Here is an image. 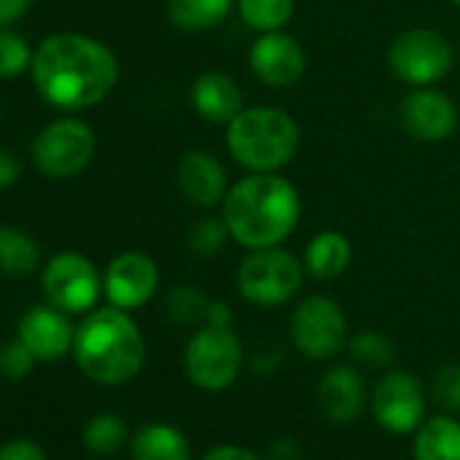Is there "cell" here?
<instances>
[{
    "label": "cell",
    "mask_w": 460,
    "mask_h": 460,
    "mask_svg": "<svg viewBox=\"0 0 460 460\" xmlns=\"http://www.w3.org/2000/svg\"><path fill=\"white\" fill-rule=\"evenodd\" d=\"M39 244L20 227L0 225V274L28 277L39 266Z\"/></svg>",
    "instance_id": "603a6c76"
},
{
    "label": "cell",
    "mask_w": 460,
    "mask_h": 460,
    "mask_svg": "<svg viewBox=\"0 0 460 460\" xmlns=\"http://www.w3.org/2000/svg\"><path fill=\"white\" fill-rule=\"evenodd\" d=\"M230 236V230L225 225V219H217V217H206V219H198L190 230L187 236V244L195 255H203V258H211L217 255L225 242Z\"/></svg>",
    "instance_id": "83f0119b"
},
{
    "label": "cell",
    "mask_w": 460,
    "mask_h": 460,
    "mask_svg": "<svg viewBox=\"0 0 460 460\" xmlns=\"http://www.w3.org/2000/svg\"><path fill=\"white\" fill-rule=\"evenodd\" d=\"M98 141L87 122L76 117L49 122L33 141L31 155L36 168L49 179H71L95 157Z\"/></svg>",
    "instance_id": "ba28073f"
},
{
    "label": "cell",
    "mask_w": 460,
    "mask_h": 460,
    "mask_svg": "<svg viewBox=\"0 0 460 460\" xmlns=\"http://www.w3.org/2000/svg\"><path fill=\"white\" fill-rule=\"evenodd\" d=\"M250 68L269 87H290L298 84L306 74V52L293 36L282 31L261 33L250 49Z\"/></svg>",
    "instance_id": "4fadbf2b"
},
{
    "label": "cell",
    "mask_w": 460,
    "mask_h": 460,
    "mask_svg": "<svg viewBox=\"0 0 460 460\" xmlns=\"http://www.w3.org/2000/svg\"><path fill=\"white\" fill-rule=\"evenodd\" d=\"M0 460H47V455L31 438H12L0 447Z\"/></svg>",
    "instance_id": "1f68e13d"
},
{
    "label": "cell",
    "mask_w": 460,
    "mask_h": 460,
    "mask_svg": "<svg viewBox=\"0 0 460 460\" xmlns=\"http://www.w3.org/2000/svg\"><path fill=\"white\" fill-rule=\"evenodd\" d=\"M203 460H261V457L239 444H219V447H211L203 455Z\"/></svg>",
    "instance_id": "836d02e7"
},
{
    "label": "cell",
    "mask_w": 460,
    "mask_h": 460,
    "mask_svg": "<svg viewBox=\"0 0 460 460\" xmlns=\"http://www.w3.org/2000/svg\"><path fill=\"white\" fill-rule=\"evenodd\" d=\"M222 219L230 239L247 250L279 247L301 219V195L279 173H252L227 190Z\"/></svg>",
    "instance_id": "7a4b0ae2"
},
{
    "label": "cell",
    "mask_w": 460,
    "mask_h": 460,
    "mask_svg": "<svg viewBox=\"0 0 460 460\" xmlns=\"http://www.w3.org/2000/svg\"><path fill=\"white\" fill-rule=\"evenodd\" d=\"M430 395L447 414L460 411V363H444L430 379Z\"/></svg>",
    "instance_id": "f546056e"
},
{
    "label": "cell",
    "mask_w": 460,
    "mask_h": 460,
    "mask_svg": "<svg viewBox=\"0 0 460 460\" xmlns=\"http://www.w3.org/2000/svg\"><path fill=\"white\" fill-rule=\"evenodd\" d=\"M144 336L125 309H95L76 328L74 358L79 368L101 385H125L144 366Z\"/></svg>",
    "instance_id": "3957f363"
},
{
    "label": "cell",
    "mask_w": 460,
    "mask_h": 460,
    "mask_svg": "<svg viewBox=\"0 0 460 460\" xmlns=\"http://www.w3.org/2000/svg\"><path fill=\"white\" fill-rule=\"evenodd\" d=\"M236 0H165V14L173 28L184 33H203L217 28Z\"/></svg>",
    "instance_id": "7402d4cb"
},
{
    "label": "cell",
    "mask_w": 460,
    "mask_h": 460,
    "mask_svg": "<svg viewBox=\"0 0 460 460\" xmlns=\"http://www.w3.org/2000/svg\"><path fill=\"white\" fill-rule=\"evenodd\" d=\"M190 101L198 117L211 125H230L244 111V95L227 74L206 71L192 82Z\"/></svg>",
    "instance_id": "e0dca14e"
},
{
    "label": "cell",
    "mask_w": 460,
    "mask_h": 460,
    "mask_svg": "<svg viewBox=\"0 0 460 460\" xmlns=\"http://www.w3.org/2000/svg\"><path fill=\"white\" fill-rule=\"evenodd\" d=\"M455 63L452 44L428 28H411L393 39L387 49V66L393 76L411 87H430L441 82Z\"/></svg>",
    "instance_id": "52a82bcc"
},
{
    "label": "cell",
    "mask_w": 460,
    "mask_h": 460,
    "mask_svg": "<svg viewBox=\"0 0 460 460\" xmlns=\"http://www.w3.org/2000/svg\"><path fill=\"white\" fill-rule=\"evenodd\" d=\"M371 409L376 422L390 433H411L425 417V393L420 382L406 371L385 374L371 395Z\"/></svg>",
    "instance_id": "8fae6325"
},
{
    "label": "cell",
    "mask_w": 460,
    "mask_h": 460,
    "mask_svg": "<svg viewBox=\"0 0 460 460\" xmlns=\"http://www.w3.org/2000/svg\"><path fill=\"white\" fill-rule=\"evenodd\" d=\"M176 187L190 206L214 208L227 195V176L222 163L206 149H190L176 165Z\"/></svg>",
    "instance_id": "9a60e30c"
},
{
    "label": "cell",
    "mask_w": 460,
    "mask_h": 460,
    "mask_svg": "<svg viewBox=\"0 0 460 460\" xmlns=\"http://www.w3.org/2000/svg\"><path fill=\"white\" fill-rule=\"evenodd\" d=\"M31 66H33L31 44L20 33L0 28V79L22 76L25 71H31Z\"/></svg>",
    "instance_id": "4316f807"
},
{
    "label": "cell",
    "mask_w": 460,
    "mask_h": 460,
    "mask_svg": "<svg viewBox=\"0 0 460 460\" xmlns=\"http://www.w3.org/2000/svg\"><path fill=\"white\" fill-rule=\"evenodd\" d=\"M301 455H304V449L293 436H277L266 449L269 460H301Z\"/></svg>",
    "instance_id": "d6a6232c"
},
{
    "label": "cell",
    "mask_w": 460,
    "mask_h": 460,
    "mask_svg": "<svg viewBox=\"0 0 460 460\" xmlns=\"http://www.w3.org/2000/svg\"><path fill=\"white\" fill-rule=\"evenodd\" d=\"M225 141L227 152L247 171L277 173L296 157L301 146V128L277 106H252L227 125Z\"/></svg>",
    "instance_id": "277c9868"
},
{
    "label": "cell",
    "mask_w": 460,
    "mask_h": 460,
    "mask_svg": "<svg viewBox=\"0 0 460 460\" xmlns=\"http://www.w3.org/2000/svg\"><path fill=\"white\" fill-rule=\"evenodd\" d=\"M452 4H455V6H460V0H452Z\"/></svg>",
    "instance_id": "74e56055"
},
{
    "label": "cell",
    "mask_w": 460,
    "mask_h": 460,
    "mask_svg": "<svg viewBox=\"0 0 460 460\" xmlns=\"http://www.w3.org/2000/svg\"><path fill=\"white\" fill-rule=\"evenodd\" d=\"M242 341L234 328L203 325L184 349V371L200 390L217 393L236 382L242 371Z\"/></svg>",
    "instance_id": "8992f818"
},
{
    "label": "cell",
    "mask_w": 460,
    "mask_h": 460,
    "mask_svg": "<svg viewBox=\"0 0 460 460\" xmlns=\"http://www.w3.org/2000/svg\"><path fill=\"white\" fill-rule=\"evenodd\" d=\"M320 409L328 420L333 422H352L366 403V387L363 379L355 368L349 366H336L323 374L320 387H317Z\"/></svg>",
    "instance_id": "ac0fdd59"
},
{
    "label": "cell",
    "mask_w": 460,
    "mask_h": 460,
    "mask_svg": "<svg viewBox=\"0 0 460 460\" xmlns=\"http://www.w3.org/2000/svg\"><path fill=\"white\" fill-rule=\"evenodd\" d=\"M160 271L155 261L144 252H122L117 255L103 274V293L117 309H141L157 290Z\"/></svg>",
    "instance_id": "7c38bea8"
},
{
    "label": "cell",
    "mask_w": 460,
    "mask_h": 460,
    "mask_svg": "<svg viewBox=\"0 0 460 460\" xmlns=\"http://www.w3.org/2000/svg\"><path fill=\"white\" fill-rule=\"evenodd\" d=\"M349 349H352V355H355L360 363H366V366H371V368L387 366V363L393 360V355H395L393 341H390L387 336L376 333V331H363V333L352 336V339H349Z\"/></svg>",
    "instance_id": "f1b7e54d"
},
{
    "label": "cell",
    "mask_w": 460,
    "mask_h": 460,
    "mask_svg": "<svg viewBox=\"0 0 460 460\" xmlns=\"http://www.w3.org/2000/svg\"><path fill=\"white\" fill-rule=\"evenodd\" d=\"M290 336L301 355L312 360H325L344 349L347 317L333 298L312 296L296 306L290 320Z\"/></svg>",
    "instance_id": "9c48e42d"
},
{
    "label": "cell",
    "mask_w": 460,
    "mask_h": 460,
    "mask_svg": "<svg viewBox=\"0 0 460 460\" xmlns=\"http://www.w3.org/2000/svg\"><path fill=\"white\" fill-rule=\"evenodd\" d=\"M244 25L258 33L282 31L296 9V0H236Z\"/></svg>",
    "instance_id": "cb8c5ba5"
},
{
    "label": "cell",
    "mask_w": 460,
    "mask_h": 460,
    "mask_svg": "<svg viewBox=\"0 0 460 460\" xmlns=\"http://www.w3.org/2000/svg\"><path fill=\"white\" fill-rule=\"evenodd\" d=\"M41 285H44L49 304L66 314L90 312L98 304V296L103 288L95 266L79 252L55 255L41 274Z\"/></svg>",
    "instance_id": "30bf717a"
},
{
    "label": "cell",
    "mask_w": 460,
    "mask_h": 460,
    "mask_svg": "<svg viewBox=\"0 0 460 460\" xmlns=\"http://www.w3.org/2000/svg\"><path fill=\"white\" fill-rule=\"evenodd\" d=\"M208 298L200 293V290H192V288H176L168 293L165 298V312L171 317V323L176 325H198L203 323L206 325V312H208Z\"/></svg>",
    "instance_id": "484cf974"
},
{
    "label": "cell",
    "mask_w": 460,
    "mask_h": 460,
    "mask_svg": "<svg viewBox=\"0 0 460 460\" xmlns=\"http://www.w3.org/2000/svg\"><path fill=\"white\" fill-rule=\"evenodd\" d=\"M20 339L36 355V360L49 363L74 349L76 331L58 306H33L20 320Z\"/></svg>",
    "instance_id": "2e32d148"
},
{
    "label": "cell",
    "mask_w": 460,
    "mask_h": 460,
    "mask_svg": "<svg viewBox=\"0 0 460 460\" xmlns=\"http://www.w3.org/2000/svg\"><path fill=\"white\" fill-rule=\"evenodd\" d=\"M304 271V263L293 252L282 247H266L252 250V255L244 258L236 274V285L250 304L279 306L301 290Z\"/></svg>",
    "instance_id": "5b68a950"
},
{
    "label": "cell",
    "mask_w": 460,
    "mask_h": 460,
    "mask_svg": "<svg viewBox=\"0 0 460 460\" xmlns=\"http://www.w3.org/2000/svg\"><path fill=\"white\" fill-rule=\"evenodd\" d=\"M20 173H22V165H20V160H17V157H14L9 149L0 146V190L12 187V184L20 179Z\"/></svg>",
    "instance_id": "e575fe53"
},
{
    "label": "cell",
    "mask_w": 460,
    "mask_h": 460,
    "mask_svg": "<svg viewBox=\"0 0 460 460\" xmlns=\"http://www.w3.org/2000/svg\"><path fill=\"white\" fill-rule=\"evenodd\" d=\"M128 438V425L119 414H95L84 430H82V441L87 447V452L93 455H114Z\"/></svg>",
    "instance_id": "d4e9b609"
},
{
    "label": "cell",
    "mask_w": 460,
    "mask_h": 460,
    "mask_svg": "<svg viewBox=\"0 0 460 460\" xmlns=\"http://www.w3.org/2000/svg\"><path fill=\"white\" fill-rule=\"evenodd\" d=\"M31 6H33V0H0V28L17 22Z\"/></svg>",
    "instance_id": "d590c367"
},
{
    "label": "cell",
    "mask_w": 460,
    "mask_h": 460,
    "mask_svg": "<svg viewBox=\"0 0 460 460\" xmlns=\"http://www.w3.org/2000/svg\"><path fill=\"white\" fill-rule=\"evenodd\" d=\"M31 74L47 103L82 111L111 95L119 82V63L106 44L90 36L55 33L33 52Z\"/></svg>",
    "instance_id": "6da1fadb"
},
{
    "label": "cell",
    "mask_w": 460,
    "mask_h": 460,
    "mask_svg": "<svg viewBox=\"0 0 460 460\" xmlns=\"http://www.w3.org/2000/svg\"><path fill=\"white\" fill-rule=\"evenodd\" d=\"M352 263V244L339 230H323L317 234L304 255V269L314 279H336Z\"/></svg>",
    "instance_id": "d6986e66"
},
{
    "label": "cell",
    "mask_w": 460,
    "mask_h": 460,
    "mask_svg": "<svg viewBox=\"0 0 460 460\" xmlns=\"http://www.w3.org/2000/svg\"><path fill=\"white\" fill-rule=\"evenodd\" d=\"M401 122L411 138L436 144L455 133L457 106L452 103V98H447L438 90H430V87L411 90L401 101Z\"/></svg>",
    "instance_id": "5bb4252c"
},
{
    "label": "cell",
    "mask_w": 460,
    "mask_h": 460,
    "mask_svg": "<svg viewBox=\"0 0 460 460\" xmlns=\"http://www.w3.org/2000/svg\"><path fill=\"white\" fill-rule=\"evenodd\" d=\"M206 325L230 328V325H234V312H230V306L225 301H211L208 312H206Z\"/></svg>",
    "instance_id": "8d00e7d4"
},
{
    "label": "cell",
    "mask_w": 460,
    "mask_h": 460,
    "mask_svg": "<svg viewBox=\"0 0 460 460\" xmlns=\"http://www.w3.org/2000/svg\"><path fill=\"white\" fill-rule=\"evenodd\" d=\"M33 366H36V355L28 349V344L20 336L0 344V374L6 379H22L33 371Z\"/></svg>",
    "instance_id": "4dcf8cb0"
},
{
    "label": "cell",
    "mask_w": 460,
    "mask_h": 460,
    "mask_svg": "<svg viewBox=\"0 0 460 460\" xmlns=\"http://www.w3.org/2000/svg\"><path fill=\"white\" fill-rule=\"evenodd\" d=\"M414 460H460V422L449 414L425 420L414 433Z\"/></svg>",
    "instance_id": "ffe728a7"
},
{
    "label": "cell",
    "mask_w": 460,
    "mask_h": 460,
    "mask_svg": "<svg viewBox=\"0 0 460 460\" xmlns=\"http://www.w3.org/2000/svg\"><path fill=\"white\" fill-rule=\"evenodd\" d=\"M133 460H192L181 430L168 422H149L133 436Z\"/></svg>",
    "instance_id": "44dd1931"
}]
</instances>
